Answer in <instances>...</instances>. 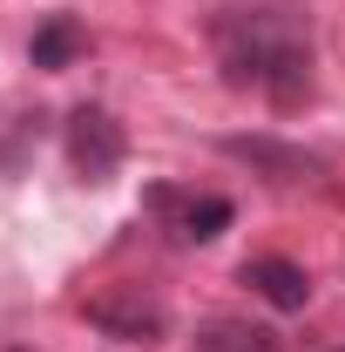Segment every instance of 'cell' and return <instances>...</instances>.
<instances>
[{
  "label": "cell",
  "mask_w": 345,
  "mask_h": 352,
  "mask_svg": "<svg viewBox=\"0 0 345 352\" xmlns=\"http://www.w3.org/2000/svg\"><path fill=\"white\" fill-rule=\"evenodd\" d=\"M197 352H285L278 346V332H264V325H244V318H216L197 332Z\"/></svg>",
  "instance_id": "8"
},
{
  "label": "cell",
  "mask_w": 345,
  "mask_h": 352,
  "mask_svg": "<svg viewBox=\"0 0 345 352\" xmlns=\"http://www.w3.org/2000/svg\"><path fill=\"white\" fill-rule=\"evenodd\" d=\"M230 197H176V237H190V244H210L230 230Z\"/></svg>",
  "instance_id": "7"
},
{
  "label": "cell",
  "mask_w": 345,
  "mask_h": 352,
  "mask_svg": "<svg viewBox=\"0 0 345 352\" xmlns=\"http://www.w3.org/2000/svg\"><path fill=\"white\" fill-rule=\"evenodd\" d=\"M216 54L237 88H264L278 109L311 102V41L278 7H230L216 14Z\"/></svg>",
  "instance_id": "1"
},
{
  "label": "cell",
  "mask_w": 345,
  "mask_h": 352,
  "mask_svg": "<svg viewBox=\"0 0 345 352\" xmlns=\"http://www.w3.org/2000/svg\"><path fill=\"white\" fill-rule=\"evenodd\" d=\"M88 318H95L102 332L129 339V346H149V339H163V325H170V311L156 305V298H88Z\"/></svg>",
  "instance_id": "3"
},
{
  "label": "cell",
  "mask_w": 345,
  "mask_h": 352,
  "mask_svg": "<svg viewBox=\"0 0 345 352\" xmlns=\"http://www.w3.org/2000/svg\"><path fill=\"white\" fill-rule=\"evenodd\" d=\"M122 156H129V135H122V122L109 116V109H75L68 116V163H75V176L82 183H109V176L122 170Z\"/></svg>",
  "instance_id": "2"
},
{
  "label": "cell",
  "mask_w": 345,
  "mask_h": 352,
  "mask_svg": "<svg viewBox=\"0 0 345 352\" xmlns=\"http://www.w3.org/2000/svg\"><path fill=\"white\" fill-rule=\"evenodd\" d=\"M244 285H251L271 311H304L311 305V278H304V264H291V258H251L244 264Z\"/></svg>",
  "instance_id": "4"
},
{
  "label": "cell",
  "mask_w": 345,
  "mask_h": 352,
  "mask_svg": "<svg viewBox=\"0 0 345 352\" xmlns=\"http://www.w3.org/2000/svg\"><path fill=\"white\" fill-rule=\"evenodd\" d=\"M82 47H88V34H82V21H75V14H47L41 28H34V41H27V61L54 75V68H75V61H82Z\"/></svg>",
  "instance_id": "6"
},
{
  "label": "cell",
  "mask_w": 345,
  "mask_h": 352,
  "mask_svg": "<svg viewBox=\"0 0 345 352\" xmlns=\"http://www.w3.org/2000/svg\"><path fill=\"white\" fill-rule=\"evenodd\" d=\"M223 149H230L237 163H251V170L278 176V183L318 176V156H304V149H285V142H271V135H223Z\"/></svg>",
  "instance_id": "5"
}]
</instances>
